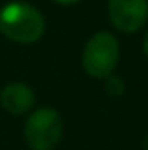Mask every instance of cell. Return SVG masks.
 <instances>
[{"label": "cell", "mask_w": 148, "mask_h": 150, "mask_svg": "<svg viewBox=\"0 0 148 150\" xmlns=\"http://www.w3.org/2000/svg\"><path fill=\"white\" fill-rule=\"evenodd\" d=\"M0 33L17 44H34L46 33V19L27 2H10L0 10Z\"/></svg>", "instance_id": "6da1fadb"}, {"label": "cell", "mask_w": 148, "mask_h": 150, "mask_svg": "<svg viewBox=\"0 0 148 150\" xmlns=\"http://www.w3.org/2000/svg\"><path fill=\"white\" fill-rule=\"evenodd\" d=\"M65 124L61 114L51 106H40L29 112L23 137L30 150H53L63 139Z\"/></svg>", "instance_id": "7a4b0ae2"}, {"label": "cell", "mask_w": 148, "mask_h": 150, "mask_svg": "<svg viewBox=\"0 0 148 150\" xmlns=\"http://www.w3.org/2000/svg\"><path fill=\"white\" fill-rule=\"evenodd\" d=\"M120 59V42L108 30L95 33L85 42L82 53V69L91 78H108L114 74Z\"/></svg>", "instance_id": "3957f363"}, {"label": "cell", "mask_w": 148, "mask_h": 150, "mask_svg": "<svg viewBox=\"0 0 148 150\" xmlns=\"http://www.w3.org/2000/svg\"><path fill=\"white\" fill-rule=\"evenodd\" d=\"M108 21L118 33H139L148 21V0H108Z\"/></svg>", "instance_id": "277c9868"}, {"label": "cell", "mask_w": 148, "mask_h": 150, "mask_svg": "<svg viewBox=\"0 0 148 150\" xmlns=\"http://www.w3.org/2000/svg\"><path fill=\"white\" fill-rule=\"evenodd\" d=\"M36 95L32 88L23 82H10L0 89V106L11 116H23L34 110Z\"/></svg>", "instance_id": "5b68a950"}, {"label": "cell", "mask_w": 148, "mask_h": 150, "mask_svg": "<svg viewBox=\"0 0 148 150\" xmlns=\"http://www.w3.org/2000/svg\"><path fill=\"white\" fill-rule=\"evenodd\" d=\"M106 80V84H104V88H106V93L108 95H122L123 91H125V84H123L122 78L114 76V74H110L108 78H104Z\"/></svg>", "instance_id": "8992f818"}, {"label": "cell", "mask_w": 148, "mask_h": 150, "mask_svg": "<svg viewBox=\"0 0 148 150\" xmlns=\"http://www.w3.org/2000/svg\"><path fill=\"white\" fill-rule=\"evenodd\" d=\"M53 2L61 4V6H72V4H78V2H82V0H53Z\"/></svg>", "instance_id": "52a82bcc"}, {"label": "cell", "mask_w": 148, "mask_h": 150, "mask_svg": "<svg viewBox=\"0 0 148 150\" xmlns=\"http://www.w3.org/2000/svg\"><path fill=\"white\" fill-rule=\"evenodd\" d=\"M142 50H144V55H146V59H148V30H146V34H144V40H142Z\"/></svg>", "instance_id": "ba28073f"}]
</instances>
